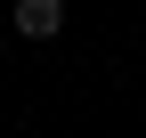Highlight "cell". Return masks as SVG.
<instances>
[{"mask_svg":"<svg viewBox=\"0 0 146 138\" xmlns=\"http://www.w3.org/2000/svg\"><path fill=\"white\" fill-rule=\"evenodd\" d=\"M8 25L25 33V41H57V33H65V0H16Z\"/></svg>","mask_w":146,"mask_h":138,"instance_id":"6da1fadb","label":"cell"}]
</instances>
